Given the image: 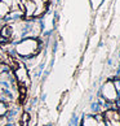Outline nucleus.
<instances>
[{
	"instance_id": "obj_1",
	"label": "nucleus",
	"mask_w": 120,
	"mask_h": 126,
	"mask_svg": "<svg viewBox=\"0 0 120 126\" xmlns=\"http://www.w3.org/2000/svg\"><path fill=\"white\" fill-rule=\"evenodd\" d=\"M38 49V42L35 39H25L23 42L17 44L16 51L18 55L21 56H30V55H34Z\"/></svg>"
},
{
	"instance_id": "obj_2",
	"label": "nucleus",
	"mask_w": 120,
	"mask_h": 126,
	"mask_svg": "<svg viewBox=\"0 0 120 126\" xmlns=\"http://www.w3.org/2000/svg\"><path fill=\"white\" fill-rule=\"evenodd\" d=\"M103 96L106 97L107 100H115L116 99V88H115V85L112 82H107L106 85L103 86Z\"/></svg>"
},
{
	"instance_id": "obj_3",
	"label": "nucleus",
	"mask_w": 120,
	"mask_h": 126,
	"mask_svg": "<svg viewBox=\"0 0 120 126\" xmlns=\"http://www.w3.org/2000/svg\"><path fill=\"white\" fill-rule=\"evenodd\" d=\"M35 9H36L35 3H34V1H30V0H29V1L26 3V15H27V16H34Z\"/></svg>"
},
{
	"instance_id": "obj_4",
	"label": "nucleus",
	"mask_w": 120,
	"mask_h": 126,
	"mask_svg": "<svg viewBox=\"0 0 120 126\" xmlns=\"http://www.w3.org/2000/svg\"><path fill=\"white\" fill-rule=\"evenodd\" d=\"M16 74H17V77L20 78L21 82H27V73H26V70L23 68H20Z\"/></svg>"
},
{
	"instance_id": "obj_5",
	"label": "nucleus",
	"mask_w": 120,
	"mask_h": 126,
	"mask_svg": "<svg viewBox=\"0 0 120 126\" xmlns=\"http://www.w3.org/2000/svg\"><path fill=\"white\" fill-rule=\"evenodd\" d=\"M97 121L94 117H85L84 118V126H97Z\"/></svg>"
},
{
	"instance_id": "obj_6",
	"label": "nucleus",
	"mask_w": 120,
	"mask_h": 126,
	"mask_svg": "<svg viewBox=\"0 0 120 126\" xmlns=\"http://www.w3.org/2000/svg\"><path fill=\"white\" fill-rule=\"evenodd\" d=\"M8 13H9V5L1 3V4H0V16L4 17V16H7Z\"/></svg>"
},
{
	"instance_id": "obj_7",
	"label": "nucleus",
	"mask_w": 120,
	"mask_h": 126,
	"mask_svg": "<svg viewBox=\"0 0 120 126\" xmlns=\"http://www.w3.org/2000/svg\"><path fill=\"white\" fill-rule=\"evenodd\" d=\"M1 35L5 36V38H9L11 35H13V29H12V27H9V26H5L1 30Z\"/></svg>"
},
{
	"instance_id": "obj_8",
	"label": "nucleus",
	"mask_w": 120,
	"mask_h": 126,
	"mask_svg": "<svg viewBox=\"0 0 120 126\" xmlns=\"http://www.w3.org/2000/svg\"><path fill=\"white\" fill-rule=\"evenodd\" d=\"M5 112H7V107H5V104L0 101V116L5 114Z\"/></svg>"
},
{
	"instance_id": "obj_9",
	"label": "nucleus",
	"mask_w": 120,
	"mask_h": 126,
	"mask_svg": "<svg viewBox=\"0 0 120 126\" xmlns=\"http://www.w3.org/2000/svg\"><path fill=\"white\" fill-rule=\"evenodd\" d=\"M1 1H3L4 4H7V5H11V4L13 3V0H1Z\"/></svg>"
},
{
	"instance_id": "obj_10",
	"label": "nucleus",
	"mask_w": 120,
	"mask_h": 126,
	"mask_svg": "<svg viewBox=\"0 0 120 126\" xmlns=\"http://www.w3.org/2000/svg\"><path fill=\"white\" fill-rule=\"evenodd\" d=\"M97 126H105L103 122H97Z\"/></svg>"
},
{
	"instance_id": "obj_11",
	"label": "nucleus",
	"mask_w": 120,
	"mask_h": 126,
	"mask_svg": "<svg viewBox=\"0 0 120 126\" xmlns=\"http://www.w3.org/2000/svg\"><path fill=\"white\" fill-rule=\"evenodd\" d=\"M1 69H3V66H1V65H0V72H1Z\"/></svg>"
},
{
	"instance_id": "obj_12",
	"label": "nucleus",
	"mask_w": 120,
	"mask_h": 126,
	"mask_svg": "<svg viewBox=\"0 0 120 126\" xmlns=\"http://www.w3.org/2000/svg\"><path fill=\"white\" fill-rule=\"evenodd\" d=\"M41 1H47V0H41Z\"/></svg>"
}]
</instances>
